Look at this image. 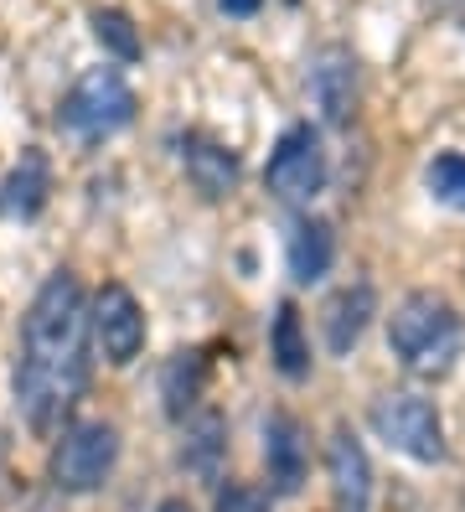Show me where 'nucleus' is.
Returning a JSON list of instances; mask_svg holds the SVG:
<instances>
[{
  "mask_svg": "<svg viewBox=\"0 0 465 512\" xmlns=\"http://www.w3.org/2000/svg\"><path fill=\"white\" fill-rule=\"evenodd\" d=\"M465 321L440 290H409L388 316V352L403 373L414 378H445L460 363Z\"/></svg>",
  "mask_w": 465,
  "mask_h": 512,
  "instance_id": "f03ea898",
  "label": "nucleus"
},
{
  "mask_svg": "<svg viewBox=\"0 0 465 512\" xmlns=\"http://www.w3.org/2000/svg\"><path fill=\"white\" fill-rule=\"evenodd\" d=\"M372 316H378V290H372L367 280L341 285V290L326 300V306H321V337H326V352H331V357H347V352L367 337Z\"/></svg>",
  "mask_w": 465,
  "mask_h": 512,
  "instance_id": "9b49d317",
  "label": "nucleus"
},
{
  "mask_svg": "<svg viewBox=\"0 0 465 512\" xmlns=\"http://www.w3.org/2000/svg\"><path fill=\"white\" fill-rule=\"evenodd\" d=\"M424 187H429L434 202L465 213V156H460V150H440V156L424 166Z\"/></svg>",
  "mask_w": 465,
  "mask_h": 512,
  "instance_id": "a211bd4d",
  "label": "nucleus"
},
{
  "mask_svg": "<svg viewBox=\"0 0 465 512\" xmlns=\"http://www.w3.org/2000/svg\"><path fill=\"white\" fill-rule=\"evenodd\" d=\"M93 37H99L104 52H114L119 63H135V57H140V32H135V21L124 16V11H114V6L93 11Z\"/></svg>",
  "mask_w": 465,
  "mask_h": 512,
  "instance_id": "6ab92c4d",
  "label": "nucleus"
},
{
  "mask_svg": "<svg viewBox=\"0 0 465 512\" xmlns=\"http://www.w3.org/2000/svg\"><path fill=\"white\" fill-rule=\"evenodd\" d=\"M88 388V295L73 269H52L21 316L16 409L37 435H57Z\"/></svg>",
  "mask_w": 465,
  "mask_h": 512,
  "instance_id": "f257e3e1",
  "label": "nucleus"
},
{
  "mask_svg": "<svg viewBox=\"0 0 465 512\" xmlns=\"http://www.w3.org/2000/svg\"><path fill=\"white\" fill-rule=\"evenodd\" d=\"M264 6V0H217V11H223V16H254Z\"/></svg>",
  "mask_w": 465,
  "mask_h": 512,
  "instance_id": "412c9836",
  "label": "nucleus"
},
{
  "mask_svg": "<svg viewBox=\"0 0 465 512\" xmlns=\"http://www.w3.org/2000/svg\"><path fill=\"white\" fill-rule=\"evenodd\" d=\"M155 512H192V502H186V497H166V502L155 507Z\"/></svg>",
  "mask_w": 465,
  "mask_h": 512,
  "instance_id": "4be33fe9",
  "label": "nucleus"
},
{
  "mask_svg": "<svg viewBox=\"0 0 465 512\" xmlns=\"http://www.w3.org/2000/svg\"><path fill=\"white\" fill-rule=\"evenodd\" d=\"M176 156L186 166V182H192L207 202H223L238 192V150H228L223 140H212L202 130L176 135Z\"/></svg>",
  "mask_w": 465,
  "mask_h": 512,
  "instance_id": "9d476101",
  "label": "nucleus"
},
{
  "mask_svg": "<svg viewBox=\"0 0 465 512\" xmlns=\"http://www.w3.org/2000/svg\"><path fill=\"white\" fill-rule=\"evenodd\" d=\"M285 264L295 285H321L336 264V228L326 218H300L285 244Z\"/></svg>",
  "mask_w": 465,
  "mask_h": 512,
  "instance_id": "4468645a",
  "label": "nucleus"
},
{
  "mask_svg": "<svg viewBox=\"0 0 465 512\" xmlns=\"http://www.w3.org/2000/svg\"><path fill=\"white\" fill-rule=\"evenodd\" d=\"M326 176H331V161H326V145H321L316 125H290L274 140L269 166H264V187L279 202H316L326 192Z\"/></svg>",
  "mask_w": 465,
  "mask_h": 512,
  "instance_id": "423d86ee",
  "label": "nucleus"
},
{
  "mask_svg": "<svg viewBox=\"0 0 465 512\" xmlns=\"http://www.w3.org/2000/svg\"><path fill=\"white\" fill-rule=\"evenodd\" d=\"M223 461H228V425L217 409H202V414H186V430H181V466L202 476V481H217L223 476Z\"/></svg>",
  "mask_w": 465,
  "mask_h": 512,
  "instance_id": "2eb2a0df",
  "label": "nucleus"
},
{
  "mask_svg": "<svg viewBox=\"0 0 465 512\" xmlns=\"http://www.w3.org/2000/svg\"><path fill=\"white\" fill-rule=\"evenodd\" d=\"M269 357H274V368L279 378H310V337H305V321H300V306L295 300H279V311L269 321Z\"/></svg>",
  "mask_w": 465,
  "mask_h": 512,
  "instance_id": "dca6fc26",
  "label": "nucleus"
},
{
  "mask_svg": "<svg viewBox=\"0 0 465 512\" xmlns=\"http://www.w3.org/2000/svg\"><path fill=\"white\" fill-rule=\"evenodd\" d=\"M88 342L104 352L109 368H130L140 357V347H145V311L119 280H109L99 295L88 300Z\"/></svg>",
  "mask_w": 465,
  "mask_h": 512,
  "instance_id": "0eeeda50",
  "label": "nucleus"
},
{
  "mask_svg": "<svg viewBox=\"0 0 465 512\" xmlns=\"http://www.w3.org/2000/svg\"><path fill=\"white\" fill-rule=\"evenodd\" d=\"M310 99L331 119V125H347L357 109V57L347 47H326L316 63H310Z\"/></svg>",
  "mask_w": 465,
  "mask_h": 512,
  "instance_id": "f8f14e48",
  "label": "nucleus"
},
{
  "mask_svg": "<svg viewBox=\"0 0 465 512\" xmlns=\"http://www.w3.org/2000/svg\"><path fill=\"white\" fill-rule=\"evenodd\" d=\"M367 425H372V435H378L388 450H398V456H409L419 466H440L450 456L440 409H434L424 394H414V388L378 394L372 409H367Z\"/></svg>",
  "mask_w": 465,
  "mask_h": 512,
  "instance_id": "20e7f679",
  "label": "nucleus"
},
{
  "mask_svg": "<svg viewBox=\"0 0 465 512\" xmlns=\"http://www.w3.org/2000/svg\"><path fill=\"white\" fill-rule=\"evenodd\" d=\"M135 109V88L124 83L119 68H88L57 104V125L78 140H109L124 125H135Z\"/></svg>",
  "mask_w": 465,
  "mask_h": 512,
  "instance_id": "39448f33",
  "label": "nucleus"
},
{
  "mask_svg": "<svg viewBox=\"0 0 465 512\" xmlns=\"http://www.w3.org/2000/svg\"><path fill=\"white\" fill-rule=\"evenodd\" d=\"M264 466H269V492L295 497L310 476V430L290 409H274L264 419Z\"/></svg>",
  "mask_w": 465,
  "mask_h": 512,
  "instance_id": "6e6552de",
  "label": "nucleus"
},
{
  "mask_svg": "<svg viewBox=\"0 0 465 512\" xmlns=\"http://www.w3.org/2000/svg\"><path fill=\"white\" fill-rule=\"evenodd\" d=\"M47 197H52V161H47V150L26 145L21 161L6 171V182H0V213L26 223L47 207Z\"/></svg>",
  "mask_w": 465,
  "mask_h": 512,
  "instance_id": "ddd939ff",
  "label": "nucleus"
},
{
  "mask_svg": "<svg viewBox=\"0 0 465 512\" xmlns=\"http://www.w3.org/2000/svg\"><path fill=\"white\" fill-rule=\"evenodd\" d=\"M119 450H124L119 425H109V419H73V425H62V435L52 445L47 476L62 497H88L114 476Z\"/></svg>",
  "mask_w": 465,
  "mask_h": 512,
  "instance_id": "7ed1b4c3",
  "label": "nucleus"
},
{
  "mask_svg": "<svg viewBox=\"0 0 465 512\" xmlns=\"http://www.w3.org/2000/svg\"><path fill=\"white\" fill-rule=\"evenodd\" d=\"M326 476L336 512H372V461L352 425H336L326 440Z\"/></svg>",
  "mask_w": 465,
  "mask_h": 512,
  "instance_id": "1a4fd4ad",
  "label": "nucleus"
},
{
  "mask_svg": "<svg viewBox=\"0 0 465 512\" xmlns=\"http://www.w3.org/2000/svg\"><path fill=\"white\" fill-rule=\"evenodd\" d=\"M202 383H207V363L202 352H176L171 363L161 368V399H166V414L171 419H186L202 399Z\"/></svg>",
  "mask_w": 465,
  "mask_h": 512,
  "instance_id": "f3484780",
  "label": "nucleus"
},
{
  "mask_svg": "<svg viewBox=\"0 0 465 512\" xmlns=\"http://www.w3.org/2000/svg\"><path fill=\"white\" fill-rule=\"evenodd\" d=\"M274 507V492L254 487V481H223L212 497V512H269Z\"/></svg>",
  "mask_w": 465,
  "mask_h": 512,
  "instance_id": "aec40b11",
  "label": "nucleus"
},
{
  "mask_svg": "<svg viewBox=\"0 0 465 512\" xmlns=\"http://www.w3.org/2000/svg\"><path fill=\"white\" fill-rule=\"evenodd\" d=\"M0 471H6V435H0Z\"/></svg>",
  "mask_w": 465,
  "mask_h": 512,
  "instance_id": "5701e85b",
  "label": "nucleus"
}]
</instances>
